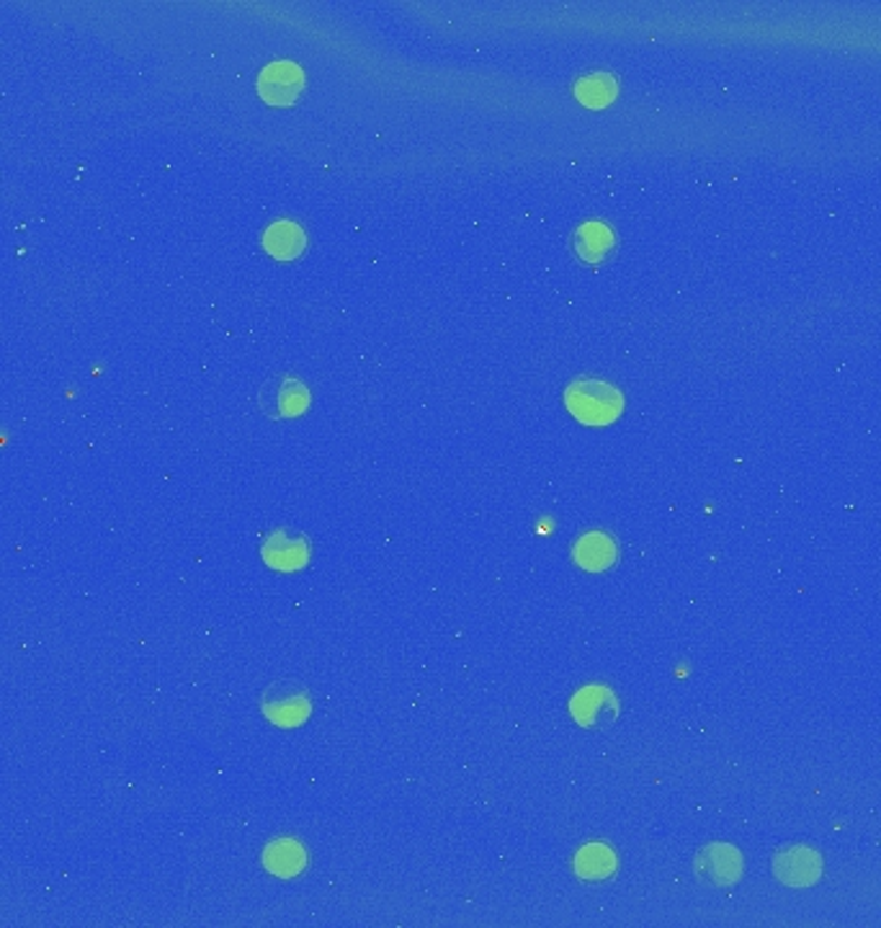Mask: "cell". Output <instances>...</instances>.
<instances>
[{
  "label": "cell",
  "instance_id": "obj_4",
  "mask_svg": "<svg viewBox=\"0 0 881 928\" xmlns=\"http://www.w3.org/2000/svg\"><path fill=\"white\" fill-rule=\"evenodd\" d=\"M304 91V73L289 60L270 62L259 75V93L270 106H291Z\"/></svg>",
  "mask_w": 881,
  "mask_h": 928
},
{
  "label": "cell",
  "instance_id": "obj_10",
  "mask_svg": "<svg viewBox=\"0 0 881 928\" xmlns=\"http://www.w3.org/2000/svg\"><path fill=\"white\" fill-rule=\"evenodd\" d=\"M263 864H266L270 875L289 879L302 875L304 867H307V854H304L302 843L294 841V838H276L263 851Z\"/></svg>",
  "mask_w": 881,
  "mask_h": 928
},
{
  "label": "cell",
  "instance_id": "obj_13",
  "mask_svg": "<svg viewBox=\"0 0 881 928\" xmlns=\"http://www.w3.org/2000/svg\"><path fill=\"white\" fill-rule=\"evenodd\" d=\"M575 869L582 879H603L614 875L616 869V856L614 851L603 843H591V847L580 849L578 858H575Z\"/></svg>",
  "mask_w": 881,
  "mask_h": 928
},
{
  "label": "cell",
  "instance_id": "obj_7",
  "mask_svg": "<svg viewBox=\"0 0 881 928\" xmlns=\"http://www.w3.org/2000/svg\"><path fill=\"white\" fill-rule=\"evenodd\" d=\"M616 248V235L606 223L591 220V223H582L578 230L572 233V251L582 263H601L612 259Z\"/></svg>",
  "mask_w": 881,
  "mask_h": 928
},
{
  "label": "cell",
  "instance_id": "obj_12",
  "mask_svg": "<svg viewBox=\"0 0 881 928\" xmlns=\"http://www.w3.org/2000/svg\"><path fill=\"white\" fill-rule=\"evenodd\" d=\"M575 96L582 106L606 109L616 99V80L608 73H588L575 83Z\"/></svg>",
  "mask_w": 881,
  "mask_h": 928
},
{
  "label": "cell",
  "instance_id": "obj_14",
  "mask_svg": "<svg viewBox=\"0 0 881 928\" xmlns=\"http://www.w3.org/2000/svg\"><path fill=\"white\" fill-rule=\"evenodd\" d=\"M601 704H603L601 689H582L580 694L575 697L572 712H575V717H578L582 725H593L595 717L601 715V712H599Z\"/></svg>",
  "mask_w": 881,
  "mask_h": 928
},
{
  "label": "cell",
  "instance_id": "obj_1",
  "mask_svg": "<svg viewBox=\"0 0 881 928\" xmlns=\"http://www.w3.org/2000/svg\"><path fill=\"white\" fill-rule=\"evenodd\" d=\"M565 407L580 424L606 426L614 424L624 411V394L612 383L595 377H578L567 385Z\"/></svg>",
  "mask_w": 881,
  "mask_h": 928
},
{
  "label": "cell",
  "instance_id": "obj_3",
  "mask_svg": "<svg viewBox=\"0 0 881 928\" xmlns=\"http://www.w3.org/2000/svg\"><path fill=\"white\" fill-rule=\"evenodd\" d=\"M259 405L268 418L281 421V418H297L307 411L310 405V392L300 377H291V374H279V377H270L261 385L259 390Z\"/></svg>",
  "mask_w": 881,
  "mask_h": 928
},
{
  "label": "cell",
  "instance_id": "obj_9",
  "mask_svg": "<svg viewBox=\"0 0 881 928\" xmlns=\"http://www.w3.org/2000/svg\"><path fill=\"white\" fill-rule=\"evenodd\" d=\"M616 555H619V550H616V542L606 531H588V535H582L572 547L575 563H578L582 570L591 573L608 570V567L616 563Z\"/></svg>",
  "mask_w": 881,
  "mask_h": 928
},
{
  "label": "cell",
  "instance_id": "obj_5",
  "mask_svg": "<svg viewBox=\"0 0 881 928\" xmlns=\"http://www.w3.org/2000/svg\"><path fill=\"white\" fill-rule=\"evenodd\" d=\"M261 555L268 567L281 573L300 570L310 560V542L302 535H291L287 529H276L263 539Z\"/></svg>",
  "mask_w": 881,
  "mask_h": 928
},
{
  "label": "cell",
  "instance_id": "obj_2",
  "mask_svg": "<svg viewBox=\"0 0 881 928\" xmlns=\"http://www.w3.org/2000/svg\"><path fill=\"white\" fill-rule=\"evenodd\" d=\"M261 710L270 723L279 727H297L310 717L312 699L307 689L297 681H276L263 691Z\"/></svg>",
  "mask_w": 881,
  "mask_h": 928
},
{
  "label": "cell",
  "instance_id": "obj_6",
  "mask_svg": "<svg viewBox=\"0 0 881 928\" xmlns=\"http://www.w3.org/2000/svg\"><path fill=\"white\" fill-rule=\"evenodd\" d=\"M773 869L781 882L794 885V888H804V885L817 882V877H820L822 871V862L815 851L794 847V849L781 851V854H776Z\"/></svg>",
  "mask_w": 881,
  "mask_h": 928
},
{
  "label": "cell",
  "instance_id": "obj_8",
  "mask_svg": "<svg viewBox=\"0 0 881 928\" xmlns=\"http://www.w3.org/2000/svg\"><path fill=\"white\" fill-rule=\"evenodd\" d=\"M263 248L268 255L279 261H294L300 259L307 248V235H304L302 225L294 220H276L266 227L263 233Z\"/></svg>",
  "mask_w": 881,
  "mask_h": 928
},
{
  "label": "cell",
  "instance_id": "obj_11",
  "mask_svg": "<svg viewBox=\"0 0 881 928\" xmlns=\"http://www.w3.org/2000/svg\"><path fill=\"white\" fill-rule=\"evenodd\" d=\"M698 864H706V869L702 867L698 871L717 885H730L740 875V856L730 847H709L698 856Z\"/></svg>",
  "mask_w": 881,
  "mask_h": 928
}]
</instances>
